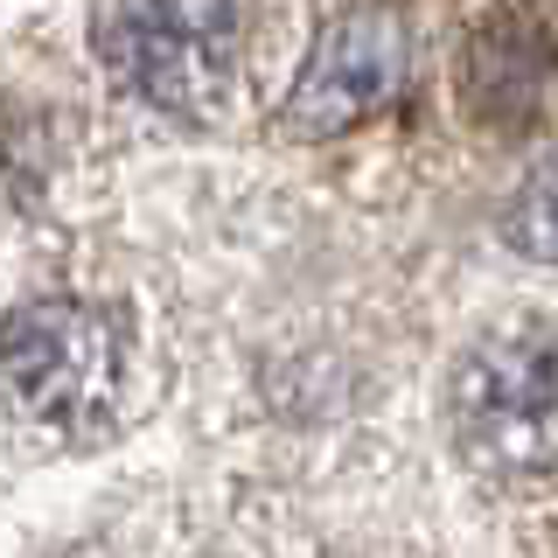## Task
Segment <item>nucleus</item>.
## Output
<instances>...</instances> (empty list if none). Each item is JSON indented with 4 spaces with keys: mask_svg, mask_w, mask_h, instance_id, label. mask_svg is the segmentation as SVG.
<instances>
[{
    "mask_svg": "<svg viewBox=\"0 0 558 558\" xmlns=\"http://www.w3.org/2000/svg\"><path fill=\"white\" fill-rule=\"evenodd\" d=\"M453 433L496 468H537L558 440V328L510 322L453 363Z\"/></svg>",
    "mask_w": 558,
    "mask_h": 558,
    "instance_id": "3",
    "label": "nucleus"
},
{
    "mask_svg": "<svg viewBox=\"0 0 558 558\" xmlns=\"http://www.w3.org/2000/svg\"><path fill=\"white\" fill-rule=\"evenodd\" d=\"M412 70V28L398 8H342L322 28L307 70L293 77L287 105H279V133L287 140H336L349 126H363L371 112H384L405 92Z\"/></svg>",
    "mask_w": 558,
    "mask_h": 558,
    "instance_id": "4",
    "label": "nucleus"
},
{
    "mask_svg": "<svg viewBox=\"0 0 558 558\" xmlns=\"http://www.w3.org/2000/svg\"><path fill=\"white\" fill-rule=\"evenodd\" d=\"M126 384V336L92 301H28L0 322V405L63 440L98 433Z\"/></svg>",
    "mask_w": 558,
    "mask_h": 558,
    "instance_id": "1",
    "label": "nucleus"
},
{
    "mask_svg": "<svg viewBox=\"0 0 558 558\" xmlns=\"http://www.w3.org/2000/svg\"><path fill=\"white\" fill-rule=\"evenodd\" d=\"M98 57L168 119H217L238 98V0H105Z\"/></svg>",
    "mask_w": 558,
    "mask_h": 558,
    "instance_id": "2",
    "label": "nucleus"
},
{
    "mask_svg": "<svg viewBox=\"0 0 558 558\" xmlns=\"http://www.w3.org/2000/svg\"><path fill=\"white\" fill-rule=\"evenodd\" d=\"M558 70V35L551 22L531 8V0H502L488 8L475 28H468L461 70H453V98H461L468 119L482 126H523L537 112Z\"/></svg>",
    "mask_w": 558,
    "mask_h": 558,
    "instance_id": "5",
    "label": "nucleus"
},
{
    "mask_svg": "<svg viewBox=\"0 0 558 558\" xmlns=\"http://www.w3.org/2000/svg\"><path fill=\"white\" fill-rule=\"evenodd\" d=\"M502 238H510L523 258H551V266H558V154L537 161L531 182L517 189L510 217H502Z\"/></svg>",
    "mask_w": 558,
    "mask_h": 558,
    "instance_id": "6",
    "label": "nucleus"
}]
</instances>
